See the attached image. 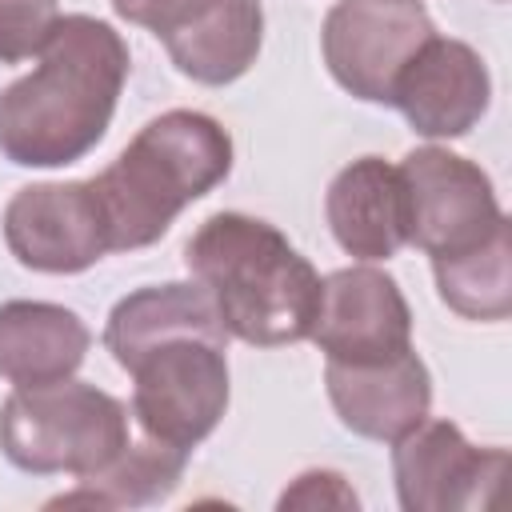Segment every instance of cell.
I'll list each match as a JSON object with an SVG mask.
<instances>
[{"label":"cell","instance_id":"6da1fadb","mask_svg":"<svg viewBox=\"0 0 512 512\" xmlns=\"http://www.w3.org/2000/svg\"><path fill=\"white\" fill-rule=\"evenodd\" d=\"M36 56L0 92V152L16 168H64L104 140L132 56L108 20L84 12L60 16Z\"/></svg>","mask_w":512,"mask_h":512},{"label":"cell","instance_id":"7a4b0ae2","mask_svg":"<svg viewBox=\"0 0 512 512\" xmlns=\"http://www.w3.org/2000/svg\"><path fill=\"white\" fill-rule=\"evenodd\" d=\"M184 264L216 300L228 336L252 348L312 336L324 280L276 224L248 212H216L184 244Z\"/></svg>","mask_w":512,"mask_h":512},{"label":"cell","instance_id":"3957f363","mask_svg":"<svg viewBox=\"0 0 512 512\" xmlns=\"http://www.w3.org/2000/svg\"><path fill=\"white\" fill-rule=\"evenodd\" d=\"M228 172L232 136L216 116L172 108L148 120L128 148L100 176H92L112 252L156 244L172 220L224 184Z\"/></svg>","mask_w":512,"mask_h":512},{"label":"cell","instance_id":"277c9868","mask_svg":"<svg viewBox=\"0 0 512 512\" xmlns=\"http://www.w3.org/2000/svg\"><path fill=\"white\" fill-rule=\"evenodd\" d=\"M128 440V408L76 376L12 388L0 404V452L32 476L68 472L84 480L116 460Z\"/></svg>","mask_w":512,"mask_h":512},{"label":"cell","instance_id":"5b68a950","mask_svg":"<svg viewBox=\"0 0 512 512\" xmlns=\"http://www.w3.org/2000/svg\"><path fill=\"white\" fill-rule=\"evenodd\" d=\"M132 376V416L144 436L192 452L224 420L228 384V344L208 336H172L128 368Z\"/></svg>","mask_w":512,"mask_h":512},{"label":"cell","instance_id":"8992f818","mask_svg":"<svg viewBox=\"0 0 512 512\" xmlns=\"http://www.w3.org/2000/svg\"><path fill=\"white\" fill-rule=\"evenodd\" d=\"M428 36L436 24L424 0H336L320 24V52L348 96L392 104L404 64Z\"/></svg>","mask_w":512,"mask_h":512},{"label":"cell","instance_id":"52a82bcc","mask_svg":"<svg viewBox=\"0 0 512 512\" xmlns=\"http://www.w3.org/2000/svg\"><path fill=\"white\" fill-rule=\"evenodd\" d=\"M408 184V244L420 248L428 260L468 252L484 244L500 224H508L488 172L440 144L412 148L400 160Z\"/></svg>","mask_w":512,"mask_h":512},{"label":"cell","instance_id":"ba28073f","mask_svg":"<svg viewBox=\"0 0 512 512\" xmlns=\"http://www.w3.org/2000/svg\"><path fill=\"white\" fill-rule=\"evenodd\" d=\"M4 244L16 264L32 272H88L112 252L92 180H48L20 188L4 208Z\"/></svg>","mask_w":512,"mask_h":512},{"label":"cell","instance_id":"9c48e42d","mask_svg":"<svg viewBox=\"0 0 512 512\" xmlns=\"http://www.w3.org/2000/svg\"><path fill=\"white\" fill-rule=\"evenodd\" d=\"M504 448H476L452 420L424 416L392 440V480L404 512H472L492 504L504 476Z\"/></svg>","mask_w":512,"mask_h":512},{"label":"cell","instance_id":"30bf717a","mask_svg":"<svg viewBox=\"0 0 512 512\" xmlns=\"http://www.w3.org/2000/svg\"><path fill=\"white\" fill-rule=\"evenodd\" d=\"M308 340L336 364L384 360L412 348V308L388 272L372 264L336 268L320 284V312Z\"/></svg>","mask_w":512,"mask_h":512},{"label":"cell","instance_id":"8fae6325","mask_svg":"<svg viewBox=\"0 0 512 512\" xmlns=\"http://www.w3.org/2000/svg\"><path fill=\"white\" fill-rule=\"evenodd\" d=\"M392 104L404 112L408 128L428 140H456L468 136L488 104H492V76L484 56L452 36H428L416 56L404 64Z\"/></svg>","mask_w":512,"mask_h":512},{"label":"cell","instance_id":"7c38bea8","mask_svg":"<svg viewBox=\"0 0 512 512\" xmlns=\"http://www.w3.org/2000/svg\"><path fill=\"white\" fill-rule=\"evenodd\" d=\"M324 388L340 424L364 440L392 444L432 408V376L416 348L364 364H324Z\"/></svg>","mask_w":512,"mask_h":512},{"label":"cell","instance_id":"4fadbf2b","mask_svg":"<svg viewBox=\"0 0 512 512\" xmlns=\"http://www.w3.org/2000/svg\"><path fill=\"white\" fill-rule=\"evenodd\" d=\"M324 216L336 244L352 260H392L400 248H408L412 228L400 164H388L384 156H360L344 164L328 184Z\"/></svg>","mask_w":512,"mask_h":512},{"label":"cell","instance_id":"5bb4252c","mask_svg":"<svg viewBox=\"0 0 512 512\" xmlns=\"http://www.w3.org/2000/svg\"><path fill=\"white\" fill-rule=\"evenodd\" d=\"M172 336H208L228 344V328L220 320L216 300L200 280H168V284H144L116 300L104 324V348L120 368H128L148 348L172 340Z\"/></svg>","mask_w":512,"mask_h":512},{"label":"cell","instance_id":"9a60e30c","mask_svg":"<svg viewBox=\"0 0 512 512\" xmlns=\"http://www.w3.org/2000/svg\"><path fill=\"white\" fill-rule=\"evenodd\" d=\"M92 348L88 324L52 300L0 304V376L12 388H36L76 376Z\"/></svg>","mask_w":512,"mask_h":512},{"label":"cell","instance_id":"2e32d148","mask_svg":"<svg viewBox=\"0 0 512 512\" xmlns=\"http://www.w3.org/2000/svg\"><path fill=\"white\" fill-rule=\"evenodd\" d=\"M168 60L196 84L224 88L240 80L264 44V4L260 0H212L192 24L160 40Z\"/></svg>","mask_w":512,"mask_h":512},{"label":"cell","instance_id":"e0dca14e","mask_svg":"<svg viewBox=\"0 0 512 512\" xmlns=\"http://www.w3.org/2000/svg\"><path fill=\"white\" fill-rule=\"evenodd\" d=\"M184 468H188V452H180L172 444H160L152 436L128 440L116 460H108L100 472L84 476L76 492H64V496L48 500V508H72V504L148 508V504H160L176 492V484L184 480Z\"/></svg>","mask_w":512,"mask_h":512},{"label":"cell","instance_id":"ac0fdd59","mask_svg":"<svg viewBox=\"0 0 512 512\" xmlns=\"http://www.w3.org/2000/svg\"><path fill=\"white\" fill-rule=\"evenodd\" d=\"M440 300L464 320H508L512 312V244L508 224H500L484 244L432 260Z\"/></svg>","mask_w":512,"mask_h":512},{"label":"cell","instance_id":"d6986e66","mask_svg":"<svg viewBox=\"0 0 512 512\" xmlns=\"http://www.w3.org/2000/svg\"><path fill=\"white\" fill-rule=\"evenodd\" d=\"M60 20L56 0H0V64H20L44 48Z\"/></svg>","mask_w":512,"mask_h":512},{"label":"cell","instance_id":"ffe728a7","mask_svg":"<svg viewBox=\"0 0 512 512\" xmlns=\"http://www.w3.org/2000/svg\"><path fill=\"white\" fill-rule=\"evenodd\" d=\"M360 496L352 484L332 468H308L300 472L276 500V508H356Z\"/></svg>","mask_w":512,"mask_h":512},{"label":"cell","instance_id":"44dd1931","mask_svg":"<svg viewBox=\"0 0 512 512\" xmlns=\"http://www.w3.org/2000/svg\"><path fill=\"white\" fill-rule=\"evenodd\" d=\"M108 4L116 8L120 20L140 24V28H148L156 40H164V36L180 32L184 24H192L212 0H108Z\"/></svg>","mask_w":512,"mask_h":512}]
</instances>
